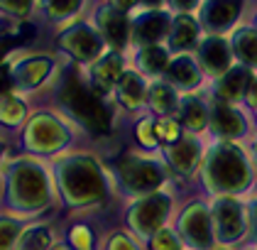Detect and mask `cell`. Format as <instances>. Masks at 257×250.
I'll return each mask as SVG.
<instances>
[{
    "label": "cell",
    "instance_id": "11",
    "mask_svg": "<svg viewBox=\"0 0 257 250\" xmlns=\"http://www.w3.org/2000/svg\"><path fill=\"white\" fill-rule=\"evenodd\" d=\"M172 30V20L167 13L159 10H147L130 20V39L138 42L142 47H155L159 39H164Z\"/></svg>",
    "mask_w": 257,
    "mask_h": 250
},
{
    "label": "cell",
    "instance_id": "2",
    "mask_svg": "<svg viewBox=\"0 0 257 250\" xmlns=\"http://www.w3.org/2000/svg\"><path fill=\"white\" fill-rule=\"evenodd\" d=\"M57 179L69 204H91L105 196V177L88 154H66L57 162Z\"/></svg>",
    "mask_w": 257,
    "mask_h": 250
},
{
    "label": "cell",
    "instance_id": "38",
    "mask_svg": "<svg viewBox=\"0 0 257 250\" xmlns=\"http://www.w3.org/2000/svg\"><path fill=\"white\" fill-rule=\"evenodd\" d=\"M172 5L181 10V15H186V10H191V8H196L198 0H172Z\"/></svg>",
    "mask_w": 257,
    "mask_h": 250
},
{
    "label": "cell",
    "instance_id": "40",
    "mask_svg": "<svg viewBox=\"0 0 257 250\" xmlns=\"http://www.w3.org/2000/svg\"><path fill=\"white\" fill-rule=\"evenodd\" d=\"M247 101L257 106V81H252V84H250V89H247Z\"/></svg>",
    "mask_w": 257,
    "mask_h": 250
},
{
    "label": "cell",
    "instance_id": "31",
    "mask_svg": "<svg viewBox=\"0 0 257 250\" xmlns=\"http://www.w3.org/2000/svg\"><path fill=\"white\" fill-rule=\"evenodd\" d=\"M155 130H157V140L167 142V145H174L181 140V123L174 118H159L155 123Z\"/></svg>",
    "mask_w": 257,
    "mask_h": 250
},
{
    "label": "cell",
    "instance_id": "35",
    "mask_svg": "<svg viewBox=\"0 0 257 250\" xmlns=\"http://www.w3.org/2000/svg\"><path fill=\"white\" fill-rule=\"evenodd\" d=\"M71 243L76 250H91V231L83 228V226L71 228Z\"/></svg>",
    "mask_w": 257,
    "mask_h": 250
},
{
    "label": "cell",
    "instance_id": "20",
    "mask_svg": "<svg viewBox=\"0 0 257 250\" xmlns=\"http://www.w3.org/2000/svg\"><path fill=\"white\" fill-rule=\"evenodd\" d=\"M167 78L179 86V89H191L201 81V69L191 57H177L169 61V69H167Z\"/></svg>",
    "mask_w": 257,
    "mask_h": 250
},
{
    "label": "cell",
    "instance_id": "28",
    "mask_svg": "<svg viewBox=\"0 0 257 250\" xmlns=\"http://www.w3.org/2000/svg\"><path fill=\"white\" fill-rule=\"evenodd\" d=\"M233 49L245 64L257 66V32H250V30L237 32L233 39Z\"/></svg>",
    "mask_w": 257,
    "mask_h": 250
},
{
    "label": "cell",
    "instance_id": "15",
    "mask_svg": "<svg viewBox=\"0 0 257 250\" xmlns=\"http://www.w3.org/2000/svg\"><path fill=\"white\" fill-rule=\"evenodd\" d=\"M237 13H240V0H208L203 5L201 18L208 30L218 32V30H225L237 18Z\"/></svg>",
    "mask_w": 257,
    "mask_h": 250
},
{
    "label": "cell",
    "instance_id": "43",
    "mask_svg": "<svg viewBox=\"0 0 257 250\" xmlns=\"http://www.w3.org/2000/svg\"><path fill=\"white\" fill-rule=\"evenodd\" d=\"M255 226H257V209H255Z\"/></svg>",
    "mask_w": 257,
    "mask_h": 250
},
{
    "label": "cell",
    "instance_id": "12",
    "mask_svg": "<svg viewBox=\"0 0 257 250\" xmlns=\"http://www.w3.org/2000/svg\"><path fill=\"white\" fill-rule=\"evenodd\" d=\"M169 209V199L162 196V194H152L147 199H142L138 206L130 213V223L133 228L142 235H150V233H157V228L162 226L164 216Z\"/></svg>",
    "mask_w": 257,
    "mask_h": 250
},
{
    "label": "cell",
    "instance_id": "26",
    "mask_svg": "<svg viewBox=\"0 0 257 250\" xmlns=\"http://www.w3.org/2000/svg\"><path fill=\"white\" fill-rule=\"evenodd\" d=\"M179 120L189 130H201L208 123V111L198 98H184L179 101Z\"/></svg>",
    "mask_w": 257,
    "mask_h": 250
},
{
    "label": "cell",
    "instance_id": "37",
    "mask_svg": "<svg viewBox=\"0 0 257 250\" xmlns=\"http://www.w3.org/2000/svg\"><path fill=\"white\" fill-rule=\"evenodd\" d=\"M135 3H138V0H108V5L120 10V13H127L130 8H135Z\"/></svg>",
    "mask_w": 257,
    "mask_h": 250
},
{
    "label": "cell",
    "instance_id": "24",
    "mask_svg": "<svg viewBox=\"0 0 257 250\" xmlns=\"http://www.w3.org/2000/svg\"><path fill=\"white\" fill-rule=\"evenodd\" d=\"M169 52L167 49H162V47H142L138 54V66L145 71V74H152V76H157V74H167V69H169Z\"/></svg>",
    "mask_w": 257,
    "mask_h": 250
},
{
    "label": "cell",
    "instance_id": "44",
    "mask_svg": "<svg viewBox=\"0 0 257 250\" xmlns=\"http://www.w3.org/2000/svg\"><path fill=\"white\" fill-rule=\"evenodd\" d=\"M52 250H64V248H52Z\"/></svg>",
    "mask_w": 257,
    "mask_h": 250
},
{
    "label": "cell",
    "instance_id": "23",
    "mask_svg": "<svg viewBox=\"0 0 257 250\" xmlns=\"http://www.w3.org/2000/svg\"><path fill=\"white\" fill-rule=\"evenodd\" d=\"M169 162L179 172H189L198 162V142L191 137H181L179 142L169 145Z\"/></svg>",
    "mask_w": 257,
    "mask_h": 250
},
{
    "label": "cell",
    "instance_id": "30",
    "mask_svg": "<svg viewBox=\"0 0 257 250\" xmlns=\"http://www.w3.org/2000/svg\"><path fill=\"white\" fill-rule=\"evenodd\" d=\"M20 250H49V228H27L20 235Z\"/></svg>",
    "mask_w": 257,
    "mask_h": 250
},
{
    "label": "cell",
    "instance_id": "7",
    "mask_svg": "<svg viewBox=\"0 0 257 250\" xmlns=\"http://www.w3.org/2000/svg\"><path fill=\"white\" fill-rule=\"evenodd\" d=\"M206 177H208V184L213 189H218V192L240 189L245 184V179H247V167H245L242 154L237 152L235 147H228V145L216 147L213 152L208 154Z\"/></svg>",
    "mask_w": 257,
    "mask_h": 250
},
{
    "label": "cell",
    "instance_id": "19",
    "mask_svg": "<svg viewBox=\"0 0 257 250\" xmlns=\"http://www.w3.org/2000/svg\"><path fill=\"white\" fill-rule=\"evenodd\" d=\"M198 37V22L191 15H179L172 20V30H169V47L174 52L191 49L196 44Z\"/></svg>",
    "mask_w": 257,
    "mask_h": 250
},
{
    "label": "cell",
    "instance_id": "41",
    "mask_svg": "<svg viewBox=\"0 0 257 250\" xmlns=\"http://www.w3.org/2000/svg\"><path fill=\"white\" fill-rule=\"evenodd\" d=\"M140 3H145L147 8H157V5H162V0H140Z\"/></svg>",
    "mask_w": 257,
    "mask_h": 250
},
{
    "label": "cell",
    "instance_id": "21",
    "mask_svg": "<svg viewBox=\"0 0 257 250\" xmlns=\"http://www.w3.org/2000/svg\"><path fill=\"white\" fill-rule=\"evenodd\" d=\"M250 71L247 69H230L218 81V98L220 101H235L250 89Z\"/></svg>",
    "mask_w": 257,
    "mask_h": 250
},
{
    "label": "cell",
    "instance_id": "42",
    "mask_svg": "<svg viewBox=\"0 0 257 250\" xmlns=\"http://www.w3.org/2000/svg\"><path fill=\"white\" fill-rule=\"evenodd\" d=\"M3 152H5V142L0 140V157H3Z\"/></svg>",
    "mask_w": 257,
    "mask_h": 250
},
{
    "label": "cell",
    "instance_id": "33",
    "mask_svg": "<svg viewBox=\"0 0 257 250\" xmlns=\"http://www.w3.org/2000/svg\"><path fill=\"white\" fill-rule=\"evenodd\" d=\"M138 140L142 142V145H145V147H155V145L159 142L152 118H145V120H140V125H138Z\"/></svg>",
    "mask_w": 257,
    "mask_h": 250
},
{
    "label": "cell",
    "instance_id": "6",
    "mask_svg": "<svg viewBox=\"0 0 257 250\" xmlns=\"http://www.w3.org/2000/svg\"><path fill=\"white\" fill-rule=\"evenodd\" d=\"M10 74H13L18 94H35L44 89L49 81L59 78L61 69L52 54L30 52L18 59H10Z\"/></svg>",
    "mask_w": 257,
    "mask_h": 250
},
{
    "label": "cell",
    "instance_id": "39",
    "mask_svg": "<svg viewBox=\"0 0 257 250\" xmlns=\"http://www.w3.org/2000/svg\"><path fill=\"white\" fill-rule=\"evenodd\" d=\"M8 57H10V49H8V42L5 39H0V66L8 61Z\"/></svg>",
    "mask_w": 257,
    "mask_h": 250
},
{
    "label": "cell",
    "instance_id": "25",
    "mask_svg": "<svg viewBox=\"0 0 257 250\" xmlns=\"http://www.w3.org/2000/svg\"><path fill=\"white\" fill-rule=\"evenodd\" d=\"M147 101L152 106V111L157 116H164L169 118V113H174L179 108V101H177V94L169 84H155L150 91H147Z\"/></svg>",
    "mask_w": 257,
    "mask_h": 250
},
{
    "label": "cell",
    "instance_id": "22",
    "mask_svg": "<svg viewBox=\"0 0 257 250\" xmlns=\"http://www.w3.org/2000/svg\"><path fill=\"white\" fill-rule=\"evenodd\" d=\"M211 128L218 135H223V137H235V135L242 133V118L230 106L218 103L211 111Z\"/></svg>",
    "mask_w": 257,
    "mask_h": 250
},
{
    "label": "cell",
    "instance_id": "10",
    "mask_svg": "<svg viewBox=\"0 0 257 250\" xmlns=\"http://www.w3.org/2000/svg\"><path fill=\"white\" fill-rule=\"evenodd\" d=\"M120 179L125 182L127 189L133 192H150L162 184L164 174L159 170V164L150 159H140V157H122L118 164Z\"/></svg>",
    "mask_w": 257,
    "mask_h": 250
},
{
    "label": "cell",
    "instance_id": "16",
    "mask_svg": "<svg viewBox=\"0 0 257 250\" xmlns=\"http://www.w3.org/2000/svg\"><path fill=\"white\" fill-rule=\"evenodd\" d=\"M115 94H118V101L127 111H135V108H140V106L147 101L145 78L140 76L138 71H125V74L120 76L118 86H115Z\"/></svg>",
    "mask_w": 257,
    "mask_h": 250
},
{
    "label": "cell",
    "instance_id": "1",
    "mask_svg": "<svg viewBox=\"0 0 257 250\" xmlns=\"http://www.w3.org/2000/svg\"><path fill=\"white\" fill-rule=\"evenodd\" d=\"M57 103L59 113H64L69 123H79L83 130L93 135L108 133L113 111L108 101L91 89L79 66H64L57 78Z\"/></svg>",
    "mask_w": 257,
    "mask_h": 250
},
{
    "label": "cell",
    "instance_id": "32",
    "mask_svg": "<svg viewBox=\"0 0 257 250\" xmlns=\"http://www.w3.org/2000/svg\"><path fill=\"white\" fill-rule=\"evenodd\" d=\"M20 235V226L13 218H0V250H10Z\"/></svg>",
    "mask_w": 257,
    "mask_h": 250
},
{
    "label": "cell",
    "instance_id": "36",
    "mask_svg": "<svg viewBox=\"0 0 257 250\" xmlns=\"http://www.w3.org/2000/svg\"><path fill=\"white\" fill-rule=\"evenodd\" d=\"M110 250H135V248H133V243H130L127 238H122V235H115V238L110 240Z\"/></svg>",
    "mask_w": 257,
    "mask_h": 250
},
{
    "label": "cell",
    "instance_id": "14",
    "mask_svg": "<svg viewBox=\"0 0 257 250\" xmlns=\"http://www.w3.org/2000/svg\"><path fill=\"white\" fill-rule=\"evenodd\" d=\"M181 233L196 248H206L211 243V221L203 206H191L181 218Z\"/></svg>",
    "mask_w": 257,
    "mask_h": 250
},
{
    "label": "cell",
    "instance_id": "5",
    "mask_svg": "<svg viewBox=\"0 0 257 250\" xmlns=\"http://www.w3.org/2000/svg\"><path fill=\"white\" fill-rule=\"evenodd\" d=\"M57 49L64 52L74 61V66H91L105 52V42L98 30L83 20H74L66 27H61L57 35Z\"/></svg>",
    "mask_w": 257,
    "mask_h": 250
},
{
    "label": "cell",
    "instance_id": "18",
    "mask_svg": "<svg viewBox=\"0 0 257 250\" xmlns=\"http://www.w3.org/2000/svg\"><path fill=\"white\" fill-rule=\"evenodd\" d=\"M213 218H216L218 233L228 240V238H237L240 231H242V213H240V206H237L233 199H223L216 204V211H213Z\"/></svg>",
    "mask_w": 257,
    "mask_h": 250
},
{
    "label": "cell",
    "instance_id": "29",
    "mask_svg": "<svg viewBox=\"0 0 257 250\" xmlns=\"http://www.w3.org/2000/svg\"><path fill=\"white\" fill-rule=\"evenodd\" d=\"M37 8V0H0V15L5 20H27Z\"/></svg>",
    "mask_w": 257,
    "mask_h": 250
},
{
    "label": "cell",
    "instance_id": "4",
    "mask_svg": "<svg viewBox=\"0 0 257 250\" xmlns=\"http://www.w3.org/2000/svg\"><path fill=\"white\" fill-rule=\"evenodd\" d=\"M8 187L18 209H40L49 201L47 174L35 159H18L8 172Z\"/></svg>",
    "mask_w": 257,
    "mask_h": 250
},
{
    "label": "cell",
    "instance_id": "8",
    "mask_svg": "<svg viewBox=\"0 0 257 250\" xmlns=\"http://www.w3.org/2000/svg\"><path fill=\"white\" fill-rule=\"evenodd\" d=\"M125 74V61H122V54L120 52H103V57H98L91 66H88V76L86 81L91 84V89L100 94L103 98H108L115 86H118L120 76Z\"/></svg>",
    "mask_w": 257,
    "mask_h": 250
},
{
    "label": "cell",
    "instance_id": "13",
    "mask_svg": "<svg viewBox=\"0 0 257 250\" xmlns=\"http://www.w3.org/2000/svg\"><path fill=\"white\" fill-rule=\"evenodd\" d=\"M198 57H201V64L208 74L220 76L230 66V44L220 37H208L198 47Z\"/></svg>",
    "mask_w": 257,
    "mask_h": 250
},
{
    "label": "cell",
    "instance_id": "34",
    "mask_svg": "<svg viewBox=\"0 0 257 250\" xmlns=\"http://www.w3.org/2000/svg\"><path fill=\"white\" fill-rule=\"evenodd\" d=\"M152 250H179V243L169 231H157L152 238Z\"/></svg>",
    "mask_w": 257,
    "mask_h": 250
},
{
    "label": "cell",
    "instance_id": "3",
    "mask_svg": "<svg viewBox=\"0 0 257 250\" xmlns=\"http://www.w3.org/2000/svg\"><path fill=\"white\" fill-rule=\"evenodd\" d=\"M74 137L71 123L64 118L59 111H35L30 113L25 128H22V142L25 150L35 154H52L59 152L61 147H66Z\"/></svg>",
    "mask_w": 257,
    "mask_h": 250
},
{
    "label": "cell",
    "instance_id": "17",
    "mask_svg": "<svg viewBox=\"0 0 257 250\" xmlns=\"http://www.w3.org/2000/svg\"><path fill=\"white\" fill-rule=\"evenodd\" d=\"M81 8H83V0H37V10L42 13V18L61 27L79 20L76 15L81 13Z\"/></svg>",
    "mask_w": 257,
    "mask_h": 250
},
{
    "label": "cell",
    "instance_id": "27",
    "mask_svg": "<svg viewBox=\"0 0 257 250\" xmlns=\"http://www.w3.org/2000/svg\"><path fill=\"white\" fill-rule=\"evenodd\" d=\"M30 118V108H27V101L22 96H10L5 101H0V123L8 125V128H18L25 125Z\"/></svg>",
    "mask_w": 257,
    "mask_h": 250
},
{
    "label": "cell",
    "instance_id": "9",
    "mask_svg": "<svg viewBox=\"0 0 257 250\" xmlns=\"http://www.w3.org/2000/svg\"><path fill=\"white\" fill-rule=\"evenodd\" d=\"M93 27L98 30L105 47H110L113 52H122L130 42V18H127V13H120L110 5L96 10Z\"/></svg>",
    "mask_w": 257,
    "mask_h": 250
}]
</instances>
